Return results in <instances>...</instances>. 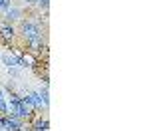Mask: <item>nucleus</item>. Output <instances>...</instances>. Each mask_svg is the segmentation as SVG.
I'll return each mask as SVG.
<instances>
[{
  "instance_id": "obj_5",
  "label": "nucleus",
  "mask_w": 149,
  "mask_h": 131,
  "mask_svg": "<svg viewBox=\"0 0 149 131\" xmlns=\"http://www.w3.org/2000/svg\"><path fill=\"white\" fill-rule=\"evenodd\" d=\"M0 62L2 66L8 70V68H18L16 64V52H0Z\"/></svg>"
},
{
  "instance_id": "obj_14",
  "label": "nucleus",
  "mask_w": 149,
  "mask_h": 131,
  "mask_svg": "<svg viewBox=\"0 0 149 131\" xmlns=\"http://www.w3.org/2000/svg\"><path fill=\"white\" fill-rule=\"evenodd\" d=\"M26 6H36V0H24Z\"/></svg>"
},
{
  "instance_id": "obj_7",
  "label": "nucleus",
  "mask_w": 149,
  "mask_h": 131,
  "mask_svg": "<svg viewBox=\"0 0 149 131\" xmlns=\"http://www.w3.org/2000/svg\"><path fill=\"white\" fill-rule=\"evenodd\" d=\"M0 36H2L4 40H14V38H16V28H14V24H2V26H0Z\"/></svg>"
},
{
  "instance_id": "obj_4",
  "label": "nucleus",
  "mask_w": 149,
  "mask_h": 131,
  "mask_svg": "<svg viewBox=\"0 0 149 131\" xmlns=\"http://www.w3.org/2000/svg\"><path fill=\"white\" fill-rule=\"evenodd\" d=\"M24 125H26V121H22L18 117H12V115L6 113V121H4L0 131H24Z\"/></svg>"
},
{
  "instance_id": "obj_9",
  "label": "nucleus",
  "mask_w": 149,
  "mask_h": 131,
  "mask_svg": "<svg viewBox=\"0 0 149 131\" xmlns=\"http://www.w3.org/2000/svg\"><path fill=\"white\" fill-rule=\"evenodd\" d=\"M12 6H14L12 0H0V12H2V14L8 10V8H12Z\"/></svg>"
},
{
  "instance_id": "obj_1",
  "label": "nucleus",
  "mask_w": 149,
  "mask_h": 131,
  "mask_svg": "<svg viewBox=\"0 0 149 131\" xmlns=\"http://www.w3.org/2000/svg\"><path fill=\"white\" fill-rule=\"evenodd\" d=\"M20 32L22 38L26 42V46L34 52H42L46 44H44V30H42V24L34 20V18H22L20 20Z\"/></svg>"
},
{
  "instance_id": "obj_6",
  "label": "nucleus",
  "mask_w": 149,
  "mask_h": 131,
  "mask_svg": "<svg viewBox=\"0 0 149 131\" xmlns=\"http://www.w3.org/2000/svg\"><path fill=\"white\" fill-rule=\"evenodd\" d=\"M30 127H32V131H48L50 129V121H48V117L36 115L32 119V123H30Z\"/></svg>"
},
{
  "instance_id": "obj_11",
  "label": "nucleus",
  "mask_w": 149,
  "mask_h": 131,
  "mask_svg": "<svg viewBox=\"0 0 149 131\" xmlns=\"http://www.w3.org/2000/svg\"><path fill=\"white\" fill-rule=\"evenodd\" d=\"M20 73H22L20 68H8V76H12V78H20Z\"/></svg>"
},
{
  "instance_id": "obj_12",
  "label": "nucleus",
  "mask_w": 149,
  "mask_h": 131,
  "mask_svg": "<svg viewBox=\"0 0 149 131\" xmlns=\"http://www.w3.org/2000/svg\"><path fill=\"white\" fill-rule=\"evenodd\" d=\"M8 113V105H6V99L0 101V115H6Z\"/></svg>"
},
{
  "instance_id": "obj_10",
  "label": "nucleus",
  "mask_w": 149,
  "mask_h": 131,
  "mask_svg": "<svg viewBox=\"0 0 149 131\" xmlns=\"http://www.w3.org/2000/svg\"><path fill=\"white\" fill-rule=\"evenodd\" d=\"M36 6H38L40 10H44V12H46L48 8H50V0H36Z\"/></svg>"
},
{
  "instance_id": "obj_2",
  "label": "nucleus",
  "mask_w": 149,
  "mask_h": 131,
  "mask_svg": "<svg viewBox=\"0 0 149 131\" xmlns=\"http://www.w3.org/2000/svg\"><path fill=\"white\" fill-rule=\"evenodd\" d=\"M20 95H22V101L32 109V113H36V111L42 109V99H40L38 89H36V91H26V94H20Z\"/></svg>"
},
{
  "instance_id": "obj_3",
  "label": "nucleus",
  "mask_w": 149,
  "mask_h": 131,
  "mask_svg": "<svg viewBox=\"0 0 149 131\" xmlns=\"http://www.w3.org/2000/svg\"><path fill=\"white\" fill-rule=\"evenodd\" d=\"M24 18V8L20 6H12L4 12V24H16Z\"/></svg>"
},
{
  "instance_id": "obj_13",
  "label": "nucleus",
  "mask_w": 149,
  "mask_h": 131,
  "mask_svg": "<svg viewBox=\"0 0 149 131\" xmlns=\"http://www.w3.org/2000/svg\"><path fill=\"white\" fill-rule=\"evenodd\" d=\"M6 97H8V95H6V91H4V87L0 85V101H2V99H6Z\"/></svg>"
},
{
  "instance_id": "obj_8",
  "label": "nucleus",
  "mask_w": 149,
  "mask_h": 131,
  "mask_svg": "<svg viewBox=\"0 0 149 131\" xmlns=\"http://www.w3.org/2000/svg\"><path fill=\"white\" fill-rule=\"evenodd\" d=\"M38 94H40V99H42V107H44V109H48V107H50V89H48L46 83L38 89Z\"/></svg>"
}]
</instances>
